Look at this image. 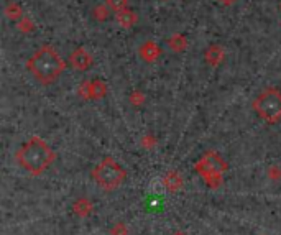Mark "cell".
I'll return each instance as SVG.
<instances>
[{"mask_svg":"<svg viewBox=\"0 0 281 235\" xmlns=\"http://www.w3.org/2000/svg\"><path fill=\"white\" fill-rule=\"evenodd\" d=\"M56 153L40 137L30 138L17 151V161L23 170L32 176H40L53 165Z\"/></svg>","mask_w":281,"mask_h":235,"instance_id":"1","label":"cell"},{"mask_svg":"<svg viewBox=\"0 0 281 235\" xmlns=\"http://www.w3.org/2000/svg\"><path fill=\"white\" fill-rule=\"evenodd\" d=\"M27 68L40 84L48 86L63 74L66 64L53 46L44 45L35 51L27 63Z\"/></svg>","mask_w":281,"mask_h":235,"instance_id":"2","label":"cell"},{"mask_svg":"<svg viewBox=\"0 0 281 235\" xmlns=\"http://www.w3.org/2000/svg\"><path fill=\"white\" fill-rule=\"evenodd\" d=\"M253 110L257 115L270 125L281 120V91L276 87H266L253 100Z\"/></svg>","mask_w":281,"mask_h":235,"instance_id":"3","label":"cell"},{"mask_svg":"<svg viewBox=\"0 0 281 235\" xmlns=\"http://www.w3.org/2000/svg\"><path fill=\"white\" fill-rule=\"evenodd\" d=\"M127 173H125L123 166L118 165L114 158H104L100 163L92 170V179L95 181L100 189L104 191H114L123 185Z\"/></svg>","mask_w":281,"mask_h":235,"instance_id":"4","label":"cell"},{"mask_svg":"<svg viewBox=\"0 0 281 235\" xmlns=\"http://www.w3.org/2000/svg\"><path fill=\"white\" fill-rule=\"evenodd\" d=\"M196 171L207 181V185L217 188L220 185L222 174L227 171V163L219 153L207 151L206 155L196 163Z\"/></svg>","mask_w":281,"mask_h":235,"instance_id":"5","label":"cell"},{"mask_svg":"<svg viewBox=\"0 0 281 235\" xmlns=\"http://www.w3.org/2000/svg\"><path fill=\"white\" fill-rule=\"evenodd\" d=\"M107 91H109L107 84L100 79L86 81V83H83V86L78 89V92L83 95L84 99H92V100L102 99L104 95H107Z\"/></svg>","mask_w":281,"mask_h":235,"instance_id":"6","label":"cell"},{"mask_svg":"<svg viewBox=\"0 0 281 235\" xmlns=\"http://www.w3.org/2000/svg\"><path fill=\"white\" fill-rule=\"evenodd\" d=\"M92 63H94L92 56H91V53H89L86 48H76L71 53V56H69L71 68L76 69V71H81V72L87 71L92 66Z\"/></svg>","mask_w":281,"mask_h":235,"instance_id":"7","label":"cell"},{"mask_svg":"<svg viewBox=\"0 0 281 235\" xmlns=\"http://www.w3.org/2000/svg\"><path fill=\"white\" fill-rule=\"evenodd\" d=\"M161 49L155 41H145L142 46H140V58L146 63H155L160 58Z\"/></svg>","mask_w":281,"mask_h":235,"instance_id":"8","label":"cell"},{"mask_svg":"<svg viewBox=\"0 0 281 235\" xmlns=\"http://www.w3.org/2000/svg\"><path fill=\"white\" fill-rule=\"evenodd\" d=\"M224 60H225V51H224V48H222V46L214 45V46L206 49V63L209 66L217 68V66Z\"/></svg>","mask_w":281,"mask_h":235,"instance_id":"9","label":"cell"},{"mask_svg":"<svg viewBox=\"0 0 281 235\" xmlns=\"http://www.w3.org/2000/svg\"><path fill=\"white\" fill-rule=\"evenodd\" d=\"M137 13L130 10V9H125V10H120V12H115V21L120 27L123 28H132L133 25L137 23Z\"/></svg>","mask_w":281,"mask_h":235,"instance_id":"10","label":"cell"},{"mask_svg":"<svg viewBox=\"0 0 281 235\" xmlns=\"http://www.w3.org/2000/svg\"><path fill=\"white\" fill-rule=\"evenodd\" d=\"M92 209H94V204L89 201L87 197H79V199L72 205L74 214L79 216V217H87L92 212Z\"/></svg>","mask_w":281,"mask_h":235,"instance_id":"11","label":"cell"},{"mask_svg":"<svg viewBox=\"0 0 281 235\" xmlns=\"http://www.w3.org/2000/svg\"><path fill=\"white\" fill-rule=\"evenodd\" d=\"M168 45L173 51H176V53H181V51H184L188 48V40H186V36L184 35L176 33V35L169 36L168 38Z\"/></svg>","mask_w":281,"mask_h":235,"instance_id":"12","label":"cell"},{"mask_svg":"<svg viewBox=\"0 0 281 235\" xmlns=\"http://www.w3.org/2000/svg\"><path fill=\"white\" fill-rule=\"evenodd\" d=\"M165 185L169 191H180L181 186H183V178H181V174L177 173V171H169L166 176H165Z\"/></svg>","mask_w":281,"mask_h":235,"instance_id":"13","label":"cell"},{"mask_svg":"<svg viewBox=\"0 0 281 235\" xmlns=\"http://www.w3.org/2000/svg\"><path fill=\"white\" fill-rule=\"evenodd\" d=\"M5 13H7V17H9L12 21H17V23H18V21L21 20V18H23L25 17V13H23V10H21L20 9V5L18 4H9V5H7V9H5Z\"/></svg>","mask_w":281,"mask_h":235,"instance_id":"14","label":"cell"},{"mask_svg":"<svg viewBox=\"0 0 281 235\" xmlns=\"http://www.w3.org/2000/svg\"><path fill=\"white\" fill-rule=\"evenodd\" d=\"M107 5L110 10L120 12V10L129 9V0H107Z\"/></svg>","mask_w":281,"mask_h":235,"instance_id":"15","label":"cell"},{"mask_svg":"<svg viewBox=\"0 0 281 235\" xmlns=\"http://www.w3.org/2000/svg\"><path fill=\"white\" fill-rule=\"evenodd\" d=\"M109 235H129V229L123 222H117L114 224L112 229L109 230Z\"/></svg>","mask_w":281,"mask_h":235,"instance_id":"16","label":"cell"},{"mask_svg":"<svg viewBox=\"0 0 281 235\" xmlns=\"http://www.w3.org/2000/svg\"><path fill=\"white\" fill-rule=\"evenodd\" d=\"M18 30L20 32H23V33H30V32H33V23L30 21L27 17H23L20 21H18Z\"/></svg>","mask_w":281,"mask_h":235,"instance_id":"17","label":"cell"},{"mask_svg":"<svg viewBox=\"0 0 281 235\" xmlns=\"http://www.w3.org/2000/svg\"><path fill=\"white\" fill-rule=\"evenodd\" d=\"M94 17L97 18V20H106L107 17H109V5L106 7V5H99L97 9L94 10Z\"/></svg>","mask_w":281,"mask_h":235,"instance_id":"18","label":"cell"},{"mask_svg":"<svg viewBox=\"0 0 281 235\" xmlns=\"http://www.w3.org/2000/svg\"><path fill=\"white\" fill-rule=\"evenodd\" d=\"M173 235H188V233H184V232H181V230H177V232H174Z\"/></svg>","mask_w":281,"mask_h":235,"instance_id":"19","label":"cell"},{"mask_svg":"<svg viewBox=\"0 0 281 235\" xmlns=\"http://www.w3.org/2000/svg\"><path fill=\"white\" fill-rule=\"evenodd\" d=\"M220 2H222V4H232L234 0H220Z\"/></svg>","mask_w":281,"mask_h":235,"instance_id":"20","label":"cell"}]
</instances>
